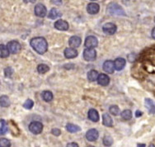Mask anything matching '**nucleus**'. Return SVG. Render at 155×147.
<instances>
[{"label": "nucleus", "mask_w": 155, "mask_h": 147, "mask_svg": "<svg viewBox=\"0 0 155 147\" xmlns=\"http://www.w3.org/2000/svg\"><path fill=\"white\" fill-rule=\"evenodd\" d=\"M66 147H79V146H78V145L77 143H75V142H71V143L67 144Z\"/></svg>", "instance_id": "nucleus-35"}, {"label": "nucleus", "mask_w": 155, "mask_h": 147, "mask_svg": "<svg viewBox=\"0 0 155 147\" xmlns=\"http://www.w3.org/2000/svg\"><path fill=\"white\" fill-rule=\"evenodd\" d=\"M47 9L43 3H38L35 7V14L40 18H44L46 16Z\"/></svg>", "instance_id": "nucleus-6"}, {"label": "nucleus", "mask_w": 155, "mask_h": 147, "mask_svg": "<svg viewBox=\"0 0 155 147\" xmlns=\"http://www.w3.org/2000/svg\"><path fill=\"white\" fill-rule=\"evenodd\" d=\"M0 105L1 107H8L10 105V99L6 95H3L0 98Z\"/></svg>", "instance_id": "nucleus-24"}, {"label": "nucleus", "mask_w": 155, "mask_h": 147, "mask_svg": "<svg viewBox=\"0 0 155 147\" xmlns=\"http://www.w3.org/2000/svg\"><path fill=\"white\" fill-rule=\"evenodd\" d=\"M49 69H50L49 66L45 65V64H41L37 67V71H38L39 74H45L49 71Z\"/></svg>", "instance_id": "nucleus-26"}, {"label": "nucleus", "mask_w": 155, "mask_h": 147, "mask_svg": "<svg viewBox=\"0 0 155 147\" xmlns=\"http://www.w3.org/2000/svg\"><path fill=\"white\" fill-rule=\"evenodd\" d=\"M54 27L57 30L60 31H67L69 29V23L64 20H58L54 22Z\"/></svg>", "instance_id": "nucleus-11"}, {"label": "nucleus", "mask_w": 155, "mask_h": 147, "mask_svg": "<svg viewBox=\"0 0 155 147\" xmlns=\"http://www.w3.org/2000/svg\"><path fill=\"white\" fill-rule=\"evenodd\" d=\"M33 105H34V102H33L32 100H31V99H27L26 102H24L23 107L26 109H31V108H32Z\"/></svg>", "instance_id": "nucleus-32"}, {"label": "nucleus", "mask_w": 155, "mask_h": 147, "mask_svg": "<svg viewBox=\"0 0 155 147\" xmlns=\"http://www.w3.org/2000/svg\"><path fill=\"white\" fill-rule=\"evenodd\" d=\"M62 15V13L59 12V10L57 8H52L51 10V12L49 13V18L51 19H55V18H59Z\"/></svg>", "instance_id": "nucleus-23"}, {"label": "nucleus", "mask_w": 155, "mask_h": 147, "mask_svg": "<svg viewBox=\"0 0 155 147\" xmlns=\"http://www.w3.org/2000/svg\"><path fill=\"white\" fill-rule=\"evenodd\" d=\"M64 56H65L67 59H73V58H75L78 56V51L77 50H75L74 48H66L64 50Z\"/></svg>", "instance_id": "nucleus-15"}, {"label": "nucleus", "mask_w": 155, "mask_h": 147, "mask_svg": "<svg viewBox=\"0 0 155 147\" xmlns=\"http://www.w3.org/2000/svg\"><path fill=\"white\" fill-rule=\"evenodd\" d=\"M152 36L153 39H155V27L153 28V31H152Z\"/></svg>", "instance_id": "nucleus-37"}, {"label": "nucleus", "mask_w": 155, "mask_h": 147, "mask_svg": "<svg viewBox=\"0 0 155 147\" xmlns=\"http://www.w3.org/2000/svg\"><path fill=\"white\" fill-rule=\"evenodd\" d=\"M0 55L2 58L8 57L9 55V51L8 49V46H5L4 45H0Z\"/></svg>", "instance_id": "nucleus-25"}, {"label": "nucleus", "mask_w": 155, "mask_h": 147, "mask_svg": "<svg viewBox=\"0 0 155 147\" xmlns=\"http://www.w3.org/2000/svg\"><path fill=\"white\" fill-rule=\"evenodd\" d=\"M102 30H103V32L105 34H107V35H113V34L116 33L117 27L112 22H107V23L103 25Z\"/></svg>", "instance_id": "nucleus-5"}, {"label": "nucleus", "mask_w": 155, "mask_h": 147, "mask_svg": "<svg viewBox=\"0 0 155 147\" xmlns=\"http://www.w3.org/2000/svg\"><path fill=\"white\" fill-rule=\"evenodd\" d=\"M124 120H130L132 117V112L130 110H124L120 114Z\"/></svg>", "instance_id": "nucleus-27"}, {"label": "nucleus", "mask_w": 155, "mask_h": 147, "mask_svg": "<svg viewBox=\"0 0 155 147\" xmlns=\"http://www.w3.org/2000/svg\"><path fill=\"white\" fill-rule=\"evenodd\" d=\"M99 77V74L97 71H96V70H90L89 72L87 73V79H88V80L90 81H95L97 80Z\"/></svg>", "instance_id": "nucleus-21"}, {"label": "nucleus", "mask_w": 155, "mask_h": 147, "mask_svg": "<svg viewBox=\"0 0 155 147\" xmlns=\"http://www.w3.org/2000/svg\"><path fill=\"white\" fill-rule=\"evenodd\" d=\"M97 52L94 49H86L84 51V58L87 61H93L96 60Z\"/></svg>", "instance_id": "nucleus-8"}, {"label": "nucleus", "mask_w": 155, "mask_h": 147, "mask_svg": "<svg viewBox=\"0 0 155 147\" xmlns=\"http://www.w3.org/2000/svg\"><path fill=\"white\" fill-rule=\"evenodd\" d=\"M29 130L31 133L37 135V134L41 133L43 130V125L39 122H33L29 125Z\"/></svg>", "instance_id": "nucleus-3"}, {"label": "nucleus", "mask_w": 155, "mask_h": 147, "mask_svg": "<svg viewBox=\"0 0 155 147\" xmlns=\"http://www.w3.org/2000/svg\"><path fill=\"white\" fill-rule=\"evenodd\" d=\"M144 106L150 114H155V102L150 99H144Z\"/></svg>", "instance_id": "nucleus-10"}, {"label": "nucleus", "mask_w": 155, "mask_h": 147, "mask_svg": "<svg viewBox=\"0 0 155 147\" xmlns=\"http://www.w3.org/2000/svg\"><path fill=\"white\" fill-rule=\"evenodd\" d=\"M107 11L109 12L110 15L112 16H125V12H124V10L120 6L119 4H117L116 3H109V5L107 7Z\"/></svg>", "instance_id": "nucleus-2"}, {"label": "nucleus", "mask_w": 155, "mask_h": 147, "mask_svg": "<svg viewBox=\"0 0 155 147\" xmlns=\"http://www.w3.org/2000/svg\"><path fill=\"white\" fill-rule=\"evenodd\" d=\"M113 143V139L110 135H105L103 138V145L105 146H110Z\"/></svg>", "instance_id": "nucleus-28"}, {"label": "nucleus", "mask_w": 155, "mask_h": 147, "mask_svg": "<svg viewBox=\"0 0 155 147\" xmlns=\"http://www.w3.org/2000/svg\"><path fill=\"white\" fill-rule=\"evenodd\" d=\"M41 97L45 102H51L53 99V93H51V91H44L41 93Z\"/></svg>", "instance_id": "nucleus-22"}, {"label": "nucleus", "mask_w": 155, "mask_h": 147, "mask_svg": "<svg viewBox=\"0 0 155 147\" xmlns=\"http://www.w3.org/2000/svg\"><path fill=\"white\" fill-rule=\"evenodd\" d=\"M109 110H110V112L114 116H117V115L119 114L120 112V109L119 108L117 107L116 105H113V106H110V108H109Z\"/></svg>", "instance_id": "nucleus-31"}, {"label": "nucleus", "mask_w": 155, "mask_h": 147, "mask_svg": "<svg viewBox=\"0 0 155 147\" xmlns=\"http://www.w3.org/2000/svg\"><path fill=\"white\" fill-rule=\"evenodd\" d=\"M51 133L54 135H55V136H59V135H60L61 132H60V130L58 129V128H54V129L51 130Z\"/></svg>", "instance_id": "nucleus-34"}, {"label": "nucleus", "mask_w": 155, "mask_h": 147, "mask_svg": "<svg viewBox=\"0 0 155 147\" xmlns=\"http://www.w3.org/2000/svg\"><path fill=\"white\" fill-rule=\"evenodd\" d=\"M69 44L71 48H77L81 45V38L77 36H71L69 40Z\"/></svg>", "instance_id": "nucleus-14"}, {"label": "nucleus", "mask_w": 155, "mask_h": 147, "mask_svg": "<svg viewBox=\"0 0 155 147\" xmlns=\"http://www.w3.org/2000/svg\"><path fill=\"white\" fill-rule=\"evenodd\" d=\"M102 120H103V124L106 126H111L113 125V120L108 113H104L102 115Z\"/></svg>", "instance_id": "nucleus-19"}, {"label": "nucleus", "mask_w": 155, "mask_h": 147, "mask_svg": "<svg viewBox=\"0 0 155 147\" xmlns=\"http://www.w3.org/2000/svg\"><path fill=\"white\" fill-rule=\"evenodd\" d=\"M87 147H94V146H93V145H88V146H87Z\"/></svg>", "instance_id": "nucleus-41"}, {"label": "nucleus", "mask_w": 155, "mask_h": 147, "mask_svg": "<svg viewBox=\"0 0 155 147\" xmlns=\"http://www.w3.org/2000/svg\"><path fill=\"white\" fill-rule=\"evenodd\" d=\"M102 68L108 74H113L114 70H115L114 62L111 60H106L103 64V65H102Z\"/></svg>", "instance_id": "nucleus-12"}, {"label": "nucleus", "mask_w": 155, "mask_h": 147, "mask_svg": "<svg viewBox=\"0 0 155 147\" xmlns=\"http://www.w3.org/2000/svg\"><path fill=\"white\" fill-rule=\"evenodd\" d=\"M154 21H155V18H154Z\"/></svg>", "instance_id": "nucleus-42"}, {"label": "nucleus", "mask_w": 155, "mask_h": 147, "mask_svg": "<svg viewBox=\"0 0 155 147\" xmlns=\"http://www.w3.org/2000/svg\"><path fill=\"white\" fill-rule=\"evenodd\" d=\"M8 131V125L7 122L3 119H1V128H0V134L4 135Z\"/></svg>", "instance_id": "nucleus-29"}, {"label": "nucleus", "mask_w": 155, "mask_h": 147, "mask_svg": "<svg viewBox=\"0 0 155 147\" xmlns=\"http://www.w3.org/2000/svg\"><path fill=\"white\" fill-rule=\"evenodd\" d=\"M137 147H145V145L144 144H138Z\"/></svg>", "instance_id": "nucleus-39"}, {"label": "nucleus", "mask_w": 155, "mask_h": 147, "mask_svg": "<svg viewBox=\"0 0 155 147\" xmlns=\"http://www.w3.org/2000/svg\"><path fill=\"white\" fill-rule=\"evenodd\" d=\"M52 3H55V4H60V3H62L61 1H51Z\"/></svg>", "instance_id": "nucleus-38"}, {"label": "nucleus", "mask_w": 155, "mask_h": 147, "mask_svg": "<svg viewBox=\"0 0 155 147\" xmlns=\"http://www.w3.org/2000/svg\"><path fill=\"white\" fill-rule=\"evenodd\" d=\"M66 129L70 133H76V132H79L81 130V128L77 125H74V124H72V123H68L66 125Z\"/></svg>", "instance_id": "nucleus-20"}, {"label": "nucleus", "mask_w": 155, "mask_h": 147, "mask_svg": "<svg viewBox=\"0 0 155 147\" xmlns=\"http://www.w3.org/2000/svg\"><path fill=\"white\" fill-rule=\"evenodd\" d=\"M8 49L10 53L17 54L21 50V45L17 41H11L8 44Z\"/></svg>", "instance_id": "nucleus-7"}, {"label": "nucleus", "mask_w": 155, "mask_h": 147, "mask_svg": "<svg viewBox=\"0 0 155 147\" xmlns=\"http://www.w3.org/2000/svg\"><path fill=\"white\" fill-rule=\"evenodd\" d=\"M99 136V132L97 129H90L86 133V138L89 141H95Z\"/></svg>", "instance_id": "nucleus-9"}, {"label": "nucleus", "mask_w": 155, "mask_h": 147, "mask_svg": "<svg viewBox=\"0 0 155 147\" xmlns=\"http://www.w3.org/2000/svg\"><path fill=\"white\" fill-rule=\"evenodd\" d=\"M99 10H100V7L99 4L97 3H90L87 6V11L89 14H97L99 12Z\"/></svg>", "instance_id": "nucleus-13"}, {"label": "nucleus", "mask_w": 155, "mask_h": 147, "mask_svg": "<svg viewBox=\"0 0 155 147\" xmlns=\"http://www.w3.org/2000/svg\"><path fill=\"white\" fill-rule=\"evenodd\" d=\"M30 45L33 48V50H35L38 54L43 55L47 51L48 43L44 37L39 36V37L33 38L31 40Z\"/></svg>", "instance_id": "nucleus-1"}, {"label": "nucleus", "mask_w": 155, "mask_h": 147, "mask_svg": "<svg viewBox=\"0 0 155 147\" xmlns=\"http://www.w3.org/2000/svg\"><path fill=\"white\" fill-rule=\"evenodd\" d=\"M4 73H5V75H6L7 77H10L12 75V73H13V69L11 67H7L5 70H4Z\"/></svg>", "instance_id": "nucleus-33"}, {"label": "nucleus", "mask_w": 155, "mask_h": 147, "mask_svg": "<svg viewBox=\"0 0 155 147\" xmlns=\"http://www.w3.org/2000/svg\"><path fill=\"white\" fill-rule=\"evenodd\" d=\"M125 63H126V61H125V59H123V58H117L116 59V60L114 61V65H115V69L116 70H122L124 68H125Z\"/></svg>", "instance_id": "nucleus-16"}, {"label": "nucleus", "mask_w": 155, "mask_h": 147, "mask_svg": "<svg viewBox=\"0 0 155 147\" xmlns=\"http://www.w3.org/2000/svg\"><path fill=\"white\" fill-rule=\"evenodd\" d=\"M88 118L93 122H97L99 121V114L96 109H90L88 111Z\"/></svg>", "instance_id": "nucleus-18"}, {"label": "nucleus", "mask_w": 155, "mask_h": 147, "mask_svg": "<svg viewBox=\"0 0 155 147\" xmlns=\"http://www.w3.org/2000/svg\"><path fill=\"white\" fill-rule=\"evenodd\" d=\"M84 45L87 47V49H93L97 46L98 45V41L96 38L95 36H87L85 40Z\"/></svg>", "instance_id": "nucleus-4"}, {"label": "nucleus", "mask_w": 155, "mask_h": 147, "mask_svg": "<svg viewBox=\"0 0 155 147\" xmlns=\"http://www.w3.org/2000/svg\"><path fill=\"white\" fill-rule=\"evenodd\" d=\"M149 147H155V145H149Z\"/></svg>", "instance_id": "nucleus-40"}, {"label": "nucleus", "mask_w": 155, "mask_h": 147, "mask_svg": "<svg viewBox=\"0 0 155 147\" xmlns=\"http://www.w3.org/2000/svg\"><path fill=\"white\" fill-rule=\"evenodd\" d=\"M142 114H143V113H142V112L141 111H139V110H138V111L135 112V116H136L137 117H141V116H142Z\"/></svg>", "instance_id": "nucleus-36"}, {"label": "nucleus", "mask_w": 155, "mask_h": 147, "mask_svg": "<svg viewBox=\"0 0 155 147\" xmlns=\"http://www.w3.org/2000/svg\"><path fill=\"white\" fill-rule=\"evenodd\" d=\"M97 82L101 86H107L110 83V78L105 74H100L97 79Z\"/></svg>", "instance_id": "nucleus-17"}, {"label": "nucleus", "mask_w": 155, "mask_h": 147, "mask_svg": "<svg viewBox=\"0 0 155 147\" xmlns=\"http://www.w3.org/2000/svg\"><path fill=\"white\" fill-rule=\"evenodd\" d=\"M11 146V142L9 140L6 138L0 139V147H10Z\"/></svg>", "instance_id": "nucleus-30"}]
</instances>
